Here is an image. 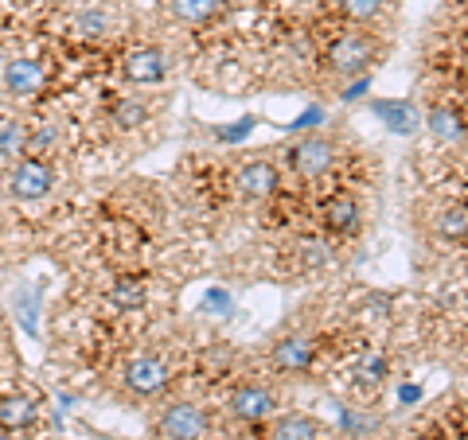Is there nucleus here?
<instances>
[{"label":"nucleus","instance_id":"24","mask_svg":"<svg viewBox=\"0 0 468 440\" xmlns=\"http://www.w3.org/2000/svg\"><path fill=\"white\" fill-rule=\"evenodd\" d=\"M0 440H20V433H5V429H0Z\"/></svg>","mask_w":468,"mask_h":440},{"label":"nucleus","instance_id":"19","mask_svg":"<svg viewBox=\"0 0 468 440\" xmlns=\"http://www.w3.org/2000/svg\"><path fill=\"white\" fill-rule=\"evenodd\" d=\"M261 440H324V424L304 409H282L273 421L261 424Z\"/></svg>","mask_w":468,"mask_h":440},{"label":"nucleus","instance_id":"15","mask_svg":"<svg viewBox=\"0 0 468 440\" xmlns=\"http://www.w3.org/2000/svg\"><path fill=\"white\" fill-rule=\"evenodd\" d=\"M421 234L437 254H461L468 249V199L464 195H437L421 207Z\"/></svg>","mask_w":468,"mask_h":440},{"label":"nucleus","instance_id":"7","mask_svg":"<svg viewBox=\"0 0 468 440\" xmlns=\"http://www.w3.org/2000/svg\"><path fill=\"white\" fill-rule=\"evenodd\" d=\"M176 386V359L165 347H141L113 371V393L129 405H153Z\"/></svg>","mask_w":468,"mask_h":440},{"label":"nucleus","instance_id":"2","mask_svg":"<svg viewBox=\"0 0 468 440\" xmlns=\"http://www.w3.org/2000/svg\"><path fill=\"white\" fill-rule=\"evenodd\" d=\"M277 160L285 168V180L301 192H324L340 175L347 160V137L340 129H309V133L292 137L285 149H277Z\"/></svg>","mask_w":468,"mask_h":440},{"label":"nucleus","instance_id":"17","mask_svg":"<svg viewBox=\"0 0 468 440\" xmlns=\"http://www.w3.org/2000/svg\"><path fill=\"white\" fill-rule=\"evenodd\" d=\"M149 300H153V281H149V273H141V269L113 273L106 288H101V304H106L113 316H141L144 308H149Z\"/></svg>","mask_w":468,"mask_h":440},{"label":"nucleus","instance_id":"12","mask_svg":"<svg viewBox=\"0 0 468 440\" xmlns=\"http://www.w3.org/2000/svg\"><path fill=\"white\" fill-rule=\"evenodd\" d=\"M55 67L48 55H24V51H0V90L16 110L36 106L51 90Z\"/></svg>","mask_w":468,"mask_h":440},{"label":"nucleus","instance_id":"20","mask_svg":"<svg viewBox=\"0 0 468 440\" xmlns=\"http://www.w3.org/2000/svg\"><path fill=\"white\" fill-rule=\"evenodd\" d=\"M39 421V402L24 390H12V393H0V429L5 433H27L32 424Z\"/></svg>","mask_w":468,"mask_h":440},{"label":"nucleus","instance_id":"4","mask_svg":"<svg viewBox=\"0 0 468 440\" xmlns=\"http://www.w3.org/2000/svg\"><path fill=\"white\" fill-rule=\"evenodd\" d=\"M176 51L165 36H122L113 43V79L133 90H165L176 75Z\"/></svg>","mask_w":468,"mask_h":440},{"label":"nucleus","instance_id":"22","mask_svg":"<svg viewBox=\"0 0 468 440\" xmlns=\"http://www.w3.org/2000/svg\"><path fill=\"white\" fill-rule=\"evenodd\" d=\"M261 8L270 12V16H297V12H304V8H313L316 0H258Z\"/></svg>","mask_w":468,"mask_h":440},{"label":"nucleus","instance_id":"8","mask_svg":"<svg viewBox=\"0 0 468 440\" xmlns=\"http://www.w3.org/2000/svg\"><path fill=\"white\" fill-rule=\"evenodd\" d=\"M367 218H371L367 199L351 183H335V187H324V192L313 195V226L340 249L356 246L363 238Z\"/></svg>","mask_w":468,"mask_h":440},{"label":"nucleus","instance_id":"10","mask_svg":"<svg viewBox=\"0 0 468 440\" xmlns=\"http://www.w3.org/2000/svg\"><path fill=\"white\" fill-rule=\"evenodd\" d=\"M58 16H63V36L75 47H110L125 36L117 0H67L58 5Z\"/></svg>","mask_w":468,"mask_h":440},{"label":"nucleus","instance_id":"23","mask_svg":"<svg viewBox=\"0 0 468 440\" xmlns=\"http://www.w3.org/2000/svg\"><path fill=\"white\" fill-rule=\"evenodd\" d=\"M457 195H464L468 199V164H464V175H461V192Z\"/></svg>","mask_w":468,"mask_h":440},{"label":"nucleus","instance_id":"1","mask_svg":"<svg viewBox=\"0 0 468 440\" xmlns=\"http://www.w3.org/2000/svg\"><path fill=\"white\" fill-rule=\"evenodd\" d=\"M394 51V36L378 32V27H344V24H324L316 16V36H313V86L316 90H340L347 82L367 79L371 70L387 63Z\"/></svg>","mask_w":468,"mask_h":440},{"label":"nucleus","instance_id":"5","mask_svg":"<svg viewBox=\"0 0 468 440\" xmlns=\"http://www.w3.org/2000/svg\"><path fill=\"white\" fill-rule=\"evenodd\" d=\"M227 183H230L234 211H242V215H266L289 187L282 160H277V152H266V149L242 152L227 168Z\"/></svg>","mask_w":468,"mask_h":440},{"label":"nucleus","instance_id":"9","mask_svg":"<svg viewBox=\"0 0 468 440\" xmlns=\"http://www.w3.org/2000/svg\"><path fill=\"white\" fill-rule=\"evenodd\" d=\"M218 409L187 398V393H168L149 405V433L156 440H215Z\"/></svg>","mask_w":468,"mask_h":440},{"label":"nucleus","instance_id":"13","mask_svg":"<svg viewBox=\"0 0 468 440\" xmlns=\"http://www.w3.org/2000/svg\"><path fill=\"white\" fill-rule=\"evenodd\" d=\"M230 16V0H153V20L165 36H207Z\"/></svg>","mask_w":468,"mask_h":440},{"label":"nucleus","instance_id":"16","mask_svg":"<svg viewBox=\"0 0 468 440\" xmlns=\"http://www.w3.org/2000/svg\"><path fill=\"white\" fill-rule=\"evenodd\" d=\"M313 8L324 24L378 27V32H390V36L402 16V0H316Z\"/></svg>","mask_w":468,"mask_h":440},{"label":"nucleus","instance_id":"21","mask_svg":"<svg viewBox=\"0 0 468 440\" xmlns=\"http://www.w3.org/2000/svg\"><path fill=\"white\" fill-rule=\"evenodd\" d=\"M27 149V113L5 110L0 113V172L12 168Z\"/></svg>","mask_w":468,"mask_h":440},{"label":"nucleus","instance_id":"3","mask_svg":"<svg viewBox=\"0 0 468 440\" xmlns=\"http://www.w3.org/2000/svg\"><path fill=\"white\" fill-rule=\"evenodd\" d=\"M324 355H328L324 331H316L309 324H285L266 340L261 366L277 382H309L324 366Z\"/></svg>","mask_w":468,"mask_h":440},{"label":"nucleus","instance_id":"6","mask_svg":"<svg viewBox=\"0 0 468 440\" xmlns=\"http://www.w3.org/2000/svg\"><path fill=\"white\" fill-rule=\"evenodd\" d=\"M160 90H133V86H113L101 98L98 121L106 129L110 141L122 144H141L153 137V129L160 125V106L165 101L156 98Z\"/></svg>","mask_w":468,"mask_h":440},{"label":"nucleus","instance_id":"18","mask_svg":"<svg viewBox=\"0 0 468 440\" xmlns=\"http://www.w3.org/2000/svg\"><path fill=\"white\" fill-rule=\"evenodd\" d=\"M63 144H67V129H63L58 117H51V113L27 117V149H24V156L58 160L63 156Z\"/></svg>","mask_w":468,"mask_h":440},{"label":"nucleus","instance_id":"11","mask_svg":"<svg viewBox=\"0 0 468 440\" xmlns=\"http://www.w3.org/2000/svg\"><path fill=\"white\" fill-rule=\"evenodd\" d=\"M282 409H285L282 382L261 371V374L239 378V382H234L223 393V405H218V414H223L227 421H234V424H242V429H261V424L273 421Z\"/></svg>","mask_w":468,"mask_h":440},{"label":"nucleus","instance_id":"14","mask_svg":"<svg viewBox=\"0 0 468 440\" xmlns=\"http://www.w3.org/2000/svg\"><path fill=\"white\" fill-rule=\"evenodd\" d=\"M0 192L16 207H39L58 192V160L20 156L12 168L0 172Z\"/></svg>","mask_w":468,"mask_h":440}]
</instances>
